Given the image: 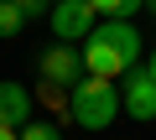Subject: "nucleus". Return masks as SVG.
<instances>
[{
	"label": "nucleus",
	"mask_w": 156,
	"mask_h": 140,
	"mask_svg": "<svg viewBox=\"0 0 156 140\" xmlns=\"http://www.w3.org/2000/svg\"><path fill=\"white\" fill-rule=\"evenodd\" d=\"M37 114H31V94H26V83H0V125L5 130H21V125H31Z\"/></svg>",
	"instance_id": "obj_6"
},
{
	"label": "nucleus",
	"mask_w": 156,
	"mask_h": 140,
	"mask_svg": "<svg viewBox=\"0 0 156 140\" xmlns=\"http://www.w3.org/2000/svg\"><path fill=\"white\" fill-rule=\"evenodd\" d=\"M21 140H62V130L52 119H31V125H21Z\"/></svg>",
	"instance_id": "obj_9"
},
{
	"label": "nucleus",
	"mask_w": 156,
	"mask_h": 140,
	"mask_svg": "<svg viewBox=\"0 0 156 140\" xmlns=\"http://www.w3.org/2000/svg\"><path fill=\"white\" fill-rule=\"evenodd\" d=\"M83 73H94V78H125L130 67L140 62V31H135V21H99L89 36H83Z\"/></svg>",
	"instance_id": "obj_1"
},
{
	"label": "nucleus",
	"mask_w": 156,
	"mask_h": 140,
	"mask_svg": "<svg viewBox=\"0 0 156 140\" xmlns=\"http://www.w3.org/2000/svg\"><path fill=\"white\" fill-rule=\"evenodd\" d=\"M99 21H130L135 11H146V0H89Z\"/></svg>",
	"instance_id": "obj_7"
},
{
	"label": "nucleus",
	"mask_w": 156,
	"mask_h": 140,
	"mask_svg": "<svg viewBox=\"0 0 156 140\" xmlns=\"http://www.w3.org/2000/svg\"><path fill=\"white\" fill-rule=\"evenodd\" d=\"M0 140H21V130H5V125H0Z\"/></svg>",
	"instance_id": "obj_11"
},
{
	"label": "nucleus",
	"mask_w": 156,
	"mask_h": 140,
	"mask_svg": "<svg viewBox=\"0 0 156 140\" xmlns=\"http://www.w3.org/2000/svg\"><path fill=\"white\" fill-rule=\"evenodd\" d=\"M21 31H26V11L16 5V0H0V36L11 42V36H21Z\"/></svg>",
	"instance_id": "obj_8"
},
{
	"label": "nucleus",
	"mask_w": 156,
	"mask_h": 140,
	"mask_svg": "<svg viewBox=\"0 0 156 140\" xmlns=\"http://www.w3.org/2000/svg\"><path fill=\"white\" fill-rule=\"evenodd\" d=\"M120 109L140 125H156V78L146 73V62H135L120 78Z\"/></svg>",
	"instance_id": "obj_3"
},
{
	"label": "nucleus",
	"mask_w": 156,
	"mask_h": 140,
	"mask_svg": "<svg viewBox=\"0 0 156 140\" xmlns=\"http://www.w3.org/2000/svg\"><path fill=\"white\" fill-rule=\"evenodd\" d=\"M68 99H73V119L83 125V130H109L115 114H125V109H120V83H115V78L83 73V78L68 88Z\"/></svg>",
	"instance_id": "obj_2"
},
{
	"label": "nucleus",
	"mask_w": 156,
	"mask_h": 140,
	"mask_svg": "<svg viewBox=\"0 0 156 140\" xmlns=\"http://www.w3.org/2000/svg\"><path fill=\"white\" fill-rule=\"evenodd\" d=\"M146 73H151V78H156V52H151V57H146Z\"/></svg>",
	"instance_id": "obj_12"
},
{
	"label": "nucleus",
	"mask_w": 156,
	"mask_h": 140,
	"mask_svg": "<svg viewBox=\"0 0 156 140\" xmlns=\"http://www.w3.org/2000/svg\"><path fill=\"white\" fill-rule=\"evenodd\" d=\"M16 5H21L26 16H47V11H52V0H16Z\"/></svg>",
	"instance_id": "obj_10"
},
{
	"label": "nucleus",
	"mask_w": 156,
	"mask_h": 140,
	"mask_svg": "<svg viewBox=\"0 0 156 140\" xmlns=\"http://www.w3.org/2000/svg\"><path fill=\"white\" fill-rule=\"evenodd\" d=\"M146 11H151V16H156V0H146Z\"/></svg>",
	"instance_id": "obj_13"
},
{
	"label": "nucleus",
	"mask_w": 156,
	"mask_h": 140,
	"mask_svg": "<svg viewBox=\"0 0 156 140\" xmlns=\"http://www.w3.org/2000/svg\"><path fill=\"white\" fill-rule=\"evenodd\" d=\"M47 21H52V36H57V42H83V36L99 26V16H94L89 0H52Z\"/></svg>",
	"instance_id": "obj_5"
},
{
	"label": "nucleus",
	"mask_w": 156,
	"mask_h": 140,
	"mask_svg": "<svg viewBox=\"0 0 156 140\" xmlns=\"http://www.w3.org/2000/svg\"><path fill=\"white\" fill-rule=\"evenodd\" d=\"M37 73H42L47 88H73L78 78H83V52H78L73 42H52L42 52V62H37Z\"/></svg>",
	"instance_id": "obj_4"
}]
</instances>
